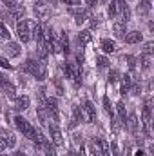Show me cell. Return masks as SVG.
<instances>
[{
  "instance_id": "obj_1",
  "label": "cell",
  "mask_w": 154,
  "mask_h": 156,
  "mask_svg": "<svg viewBox=\"0 0 154 156\" xmlns=\"http://www.w3.org/2000/svg\"><path fill=\"white\" fill-rule=\"evenodd\" d=\"M24 71L29 73V75H33L40 82H44L47 78V67H45V62H42V60L27 58V62L24 64Z\"/></svg>"
},
{
  "instance_id": "obj_2",
  "label": "cell",
  "mask_w": 154,
  "mask_h": 156,
  "mask_svg": "<svg viewBox=\"0 0 154 156\" xmlns=\"http://www.w3.org/2000/svg\"><path fill=\"white\" fill-rule=\"evenodd\" d=\"M15 125H16V129L26 136V138H29V140H35V136H37V129L26 120L24 116H16L15 118Z\"/></svg>"
},
{
  "instance_id": "obj_3",
  "label": "cell",
  "mask_w": 154,
  "mask_h": 156,
  "mask_svg": "<svg viewBox=\"0 0 154 156\" xmlns=\"http://www.w3.org/2000/svg\"><path fill=\"white\" fill-rule=\"evenodd\" d=\"M142 122H143V133L147 138H151V98L145 100L143 113H142Z\"/></svg>"
},
{
  "instance_id": "obj_4",
  "label": "cell",
  "mask_w": 154,
  "mask_h": 156,
  "mask_svg": "<svg viewBox=\"0 0 154 156\" xmlns=\"http://www.w3.org/2000/svg\"><path fill=\"white\" fill-rule=\"evenodd\" d=\"M16 35H18L20 42H24V44H27V42L31 40V33H29V24H27V20H20V22L16 24Z\"/></svg>"
},
{
  "instance_id": "obj_5",
  "label": "cell",
  "mask_w": 154,
  "mask_h": 156,
  "mask_svg": "<svg viewBox=\"0 0 154 156\" xmlns=\"http://www.w3.org/2000/svg\"><path fill=\"white\" fill-rule=\"evenodd\" d=\"M49 13H51V7H49V4L45 2V0H38L37 4H35V15L38 16L40 20H47L49 18Z\"/></svg>"
},
{
  "instance_id": "obj_6",
  "label": "cell",
  "mask_w": 154,
  "mask_h": 156,
  "mask_svg": "<svg viewBox=\"0 0 154 156\" xmlns=\"http://www.w3.org/2000/svg\"><path fill=\"white\" fill-rule=\"evenodd\" d=\"M47 127H49V134H51L53 144H54V145H58V147H62V145H64V138H62V131H60L58 123H56V122H53V123H49Z\"/></svg>"
},
{
  "instance_id": "obj_7",
  "label": "cell",
  "mask_w": 154,
  "mask_h": 156,
  "mask_svg": "<svg viewBox=\"0 0 154 156\" xmlns=\"http://www.w3.org/2000/svg\"><path fill=\"white\" fill-rule=\"evenodd\" d=\"M83 118H85L87 123H96V107L89 100L83 104Z\"/></svg>"
},
{
  "instance_id": "obj_8",
  "label": "cell",
  "mask_w": 154,
  "mask_h": 156,
  "mask_svg": "<svg viewBox=\"0 0 154 156\" xmlns=\"http://www.w3.org/2000/svg\"><path fill=\"white\" fill-rule=\"evenodd\" d=\"M125 5H127L125 0H113L109 4V16L111 18H120V15H121V11H123Z\"/></svg>"
},
{
  "instance_id": "obj_9",
  "label": "cell",
  "mask_w": 154,
  "mask_h": 156,
  "mask_svg": "<svg viewBox=\"0 0 154 156\" xmlns=\"http://www.w3.org/2000/svg\"><path fill=\"white\" fill-rule=\"evenodd\" d=\"M69 11L75 15V22H76L78 26H82L87 20V16H89V13H87L85 7H69Z\"/></svg>"
},
{
  "instance_id": "obj_10",
  "label": "cell",
  "mask_w": 154,
  "mask_h": 156,
  "mask_svg": "<svg viewBox=\"0 0 154 156\" xmlns=\"http://www.w3.org/2000/svg\"><path fill=\"white\" fill-rule=\"evenodd\" d=\"M69 64V71H71V78L75 82V85H80L82 83V71H80V64L76 60L75 62H67Z\"/></svg>"
},
{
  "instance_id": "obj_11",
  "label": "cell",
  "mask_w": 154,
  "mask_h": 156,
  "mask_svg": "<svg viewBox=\"0 0 154 156\" xmlns=\"http://www.w3.org/2000/svg\"><path fill=\"white\" fill-rule=\"evenodd\" d=\"M4 51H5V55H7L9 58H16V56H20V45H18L16 42L7 40V44H5Z\"/></svg>"
},
{
  "instance_id": "obj_12",
  "label": "cell",
  "mask_w": 154,
  "mask_h": 156,
  "mask_svg": "<svg viewBox=\"0 0 154 156\" xmlns=\"http://www.w3.org/2000/svg\"><path fill=\"white\" fill-rule=\"evenodd\" d=\"M83 120H85V118H83V111H82L78 105H75V107H73V118H71V123H69L67 127H69V129H75L78 123L83 122Z\"/></svg>"
},
{
  "instance_id": "obj_13",
  "label": "cell",
  "mask_w": 154,
  "mask_h": 156,
  "mask_svg": "<svg viewBox=\"0 0 154 156\" xmlns=\"http://www.w3.org/2000/svg\"><path fill=\"white\" fill-rule=\"evenodd\" d=\"M113 31H114L116 38H125V35H127V24L121 22V20H114V24H113Z\"/></svg>"
},
{
  "instance_id": "obj_14",
  "label": "cell",
  "mask_w": 154,
  "mask_h": 156,
  "mask_svg": "<svg viewBox=\"0 0 154 156\" xmlns=\"http://www.w3.org/2000/svg\"><path fill=\"white\" fill-rule=\"evenodd\" d=\"M37 116L40 118V122H42V125H49V122H53V118L49 115V111L40 104V107L37 109Z\"/></svg>"
},
{
  "instance_id": "obj_15",
  "label": "cell",
  "mask_w": 154,
  "mask_h": 156,
  "mask_svg": "<svg viewBox=\"0 0 154 156\" xmlns=\"http://www.w3.org/2000/svg\"><path fill=\"white\" fill-rule=\"evenodd\" d=\"M29 104H31L29 96H16L15 98V109L16 111H26L29 107Z\"/></svg>"
},
{
  "instance_id": "obj_16",
  "label": "cell",
  "mask_w": 154,
  "mask_h": 156,
  "mask_svg": "<svg viewBox=\"0 0 154 156\" xmlns=\"http://www.w3.org/2000/svg\"><path fill=\"white\" fill-rule=\"evenodd\" d=\"M125 125H127V129H129L132 134H136V133H138V118H136V113H131V115L127 116Z\"/></svg>"
},
{
  "instance_id": "obj_17",
  "label": "cell",
  "mask_w": 154,
  "mask_h": 156,
  "mask_svg": "<svg viewBox=\"0 0 154 156\" xmlns=\"http://www.w3.org/2000/svg\"><path fill=\"white\" fill-rule=\"evenodd\" d=\"M123 40H125L127 44H131V45H132V44H140V42L143 40V35H142L140 31H129Z\"/></svg>"
},
{
  "instance_id": "obj_18",
  "label": "cell",
  "mask_w": 154,
  "mask_h": 156,
  "mask_svg": "<svg viewBox=\"0 0 154 156\" xmlns=\"http://www.w3.org/2000/svg\"><path fill=\"white\" fill-rule=\"evenodd\" d=\"M136 11H138L140 16H147V15L151 13V0H140Z\"/></svg>"
},
{
  "instance_id": "obj_19",
  "label": "cell",
  "mask_w": 154,
  "mask_h": 156,
  "mask_svg": "<svg viewBox=\"0 0 154 156\" xmlns=\"http://www.w3.org/2000/svg\"><path fill=\"white\" fill-rule=\"evenodd\" d=\"M24 13H26L24 5H16L15 9H11V13H9V24H15V20L22 18V16H24Z\"/></svg>"
},
{
  "instance_id": "obj_20",
  "label": "cell",
  "mask_w": 154,
  "mask_h": 156,
  "mask_svg": "<svg viewBox=\"0 0 154 156\" xmlns=\"http://www.w3.org/2000/svg\"><path fill=\"white\" fill-rule=\"evenodd\" d=\"M58 45H60V51H62L64 55H69V37H67L65 31L60 33V42H58Z\"/></svg>"
},
{
  "instance_id": "obj_21",
  "label": "cell",
  "mask_w": 154,
  "mask_h": 156,
  "mask_svg": "<svg viewBox=\"0 0 154 156\" xmlns=\"http://www.w3.org/2000/svg\"><path fill=\"white\" fill-rule=\"evenodd\" d=\"M116 42L114 40H109V38H103L102 40V51L103 53H116Z\"/></svg>"
},
{
  "instance_id": "obj_22",
  "label": "cell",
  "mask_w": 154,
  "mask_h": 156,
  "mask_svg": "<svg viewBox=\"0 0 154 156\" xmlns=\"http://www.w3.org/2000/svg\"><path fill=\"white\" fill-rule=\"evenodd\" d=\"M121 80V94H127L131 91V85H132V76L131 75H123Z\"/></svg>"
},
{
  "instance_id": "obj_23",
  "label": "cell",
  "mask_w": 154,
  "mask_h": 156,
  "mask_svg": "<svg viewBox=\"0 0 154 156\" xmlns=\"http://www.w3.org/2000/svg\"><path fill=\"white\" fill-rule=\"evenodd\" d=\"M116 111H118V120L125 125V122H127V111H125V104L123 102H118V105H116Z\"/></svg>"
},
{
  "instance_id": "obj_24",
  "label": "cell",
  "mask_w": 154,
  "mask_h": 156,
  "mask_svg": "<svg viewBox=\"0 0 154 156\" xmlns=\"http://www.w3.org/2000/svg\"><path fill=\"white\" fill-rule=\"evenodd\" d=\"M2 138H4V142H5L7 149H13V147L16 145V138H15V134H13V133H4V134H2Z\"/></svg>"
},
{
  "instance_id": "obj_25",
  "label": "cell",
  "mask_w": 154,
  "mask_h": 156,
  "mask_svg": "<svg viewBox=\"0 0 154 156\" xmlns=\"http://www.w3.org/2000/svg\"><path fill=\"white\" fill-rule=\"evenodd\" d=\"M42 149H44V153L45 156H56V151H54V147H53V144L45 138L44 142H42Z\"/></svg>"
},
{
  "instance_id": "obj_26",
  "label": "cell",
  "mask_w": 154,
  "mask_h": 156,
  "mask_svg": "<svg viewBox=\"0 0 154 156\" xmlns=\"http://www.w3.org/2000/svg\"><path fill=\"white\" fill-rule=\"evenodd\" d=\"M89 151H91V156H102L100 154V142H98L96 138L91 140V144H89Z\"/></svg>"
},
{
  "instance_id": "obj_27",
  "label": "cell",
  "mask_w": 154,
  "mask_h": 156,
  "mask_svg": "<svg viewBox=\"0 0 154 156\" xmlns=\"http://www.w3.org/2000/svg\"><path fill=\"white\" fill-rule=\"evenodd\" d=\"M91 40H93L91 31H87V29H85V31H80V33H78V42H80L82 45H83V44H89Z\"/></svg>"
},
{
  "instance_id": "obj_28",
  "label": "cell",
  "mask_w": 154,
  "mask_h": 156,
  "mask_svg": "<svg viewBox=\"0 0 154 156\" xmlns=\"http://www.w3.org/2000/svg\"><path fill=\"white\" fill-rule=\"evenodd\" d=\"M100 142V154L102 156H111V149H109V144L103 140V138H98Z\"/></svg>"
},
{
  "instance_id": "obj_29",
  "label": "cell",
  "mask_w": 154,
  "mask_h": 156,
  "mask_svg": "<svg viewBox=\"0 0 154 156\" xmlns=\"http://www.w3.org/2000/svg\"><path fill=\"white\" fill-rule=\"evenodd\" d=\"M2 89H4V93H5V96H7V98H16V91H15V85H13V83H9V82H7Z\"/></svg>"
},
{
  "instance_id": "obj_30",
  "label": "cell",
  "mask_w": 154,
  "mask_h": 156,
  "mask_svg": "<svg viewBox=\"0 0 154 156\" xmlns=\"http://www.w3.org/2000/svg\"><path fill=\"white\" fill-rule=\"evenodd\" d=\"M140 64H142V69L147 71V69L151 67V56H149V55H142V56H140Z\"/></svg>"
},
{
  "instance_id": "obj_31",
  "label": "cell",
  "mask_w": 154,
  "mask_h": 156,
  "mask_svg": "<svg viewBox=\"0 0 154 156\" xmlns=\"http://www.w3.org/2000/svg\"><path fill=\"white\" fill-rule=\"evenodd\" d=\"M103 109H105V113H107V115H111V118L114 116V115H113V107H111V102H109V96H103Z\"/></svg>"
},
{
  "instance_id": "obj_32",
  "label": "cell",
  "mask_w": 154,
  "mask_h": 156,
  "mask_svg": "<svg viewBox=\"0 0 154 156\" xmlns=\"http://www.w3.org/2000/svg\"><path fill=\"white\" fill-rule=\"evenodd\" d=\"M9 37H11V35H9V31H7V27L0 22V40H9Z\"/></svg>"
},
{
  "instance_id": "obj_33",
  "label": "cell",
  "mask_w": 154,
  "mask_h": 156,
  "mask_svg": "<svg viewBox=\"0 0 154 156\" xmlns=\"http://www.w3.org/2000/svg\"><path fill=\"white\" fill-rule=\"evenodd\" d=\"M120 80V71L118 69H113L111 73H109V83H116Z\"/></svg>"
},
{
  "instance_id": "obj_34",
  "label": "cell",
  "mask_w": 154,
  "mask_h": 156,
  "mask_svg": "<svg viewBox=\"0 0 154 156\" xmlns=\"http://www.w3.org/2000/svg\"><path fill=\"white\" fill-rule=\"evenodd\" d=\"M96 62H98V67H102V69L109 67V60H107L105 56H98V58H96Z\"/></svg>"
},
{
  "instance_id": "obj_35",
  "label": "cell",
  "mask_w": 154,
  "mask_h": 156,
  "mask_svg": "<svg viewBox=\"0 0 154 156\" xmlns=\"http://www.w3.org/2000/svg\"><path fill=\"white\" fill-rule=\"evenodd\" d=\"M152 47H154V42H147V44L143 45V55H149V56H151L152 51H154Z\"/></svg>"
},
{
  "instance_id": "obj_36",
  "label": "cell",
  "mask_w": 154,
  "mask_h": 156,
  "mask_svg": "<svg viewBox=\"0 0 154 156\" xmlns=\"http://www.w3.org/2000/svg\"><path fill=\"white\" fill-rule=\"evenodd\" d=\"M131 91H132V94H140V93H142V85H140V82H134V80H132Z\"/></svg>"
},
{
  "instance_id": "obj_37",
  "label": "cell",
  "mask_w": 154,
  "mask_h": 156,
  "mask_svg": "<svg viewBox=\"0 0 154 156\" xmlns=\"http://www.w3.org/2000/svg\"><path fill=\"white\" fill-rule=\"evenodd\" d=\"M111 151H113V154L114 156H121V153H120V147H118V144H116V140H113L111 142V147H109Z\"/></svg>"
},
{
  "instance_id": "obj_38",
  "label": "cell",
  "mask_w": 154,
  "mask_h": 156,
  "mask_svg": "<svg viewBox=\"0 0 154 156\" xmlns=\"http://www.w3.org/2000/svg\"><path fill=\"white\" fill-rule=\"evenodd\" d=\"M125 60L129 62V69L134 71V69H136V58H134V56H125Z\"/></svg>"
},
{
  "instance_id": "obj_39",
  "label": "cell",
  "mask_w": 154,
  "mask_h": 156,
  "mask_svg": "<svg viewBox=\"0 0 154 156\" xmlns=\"http://www.w3.org/2000/svg\"><path fill=\"white\" fill-rule=\"evenodd\" d=\"M2 2L7 5V9H9V11H11V9H15V7L18 5V0H2Z\"/></svg>"
},
{
  "instance_id": "obj_40",
  "label": "cell",
  "mask_w": 154,
  "mask_h": 156,
  "mask_svg": "<svg viewBox=\"0 0 154 156\" xmlns=\"http://www.w3.org/2000/svg\"><path fill=\"white\" fill-rule=\"evenodd\" d=\"M0 67H4V69H13V66H11L5 58H2V56H0Z\"/></svg>"
},
{
  "instance_id": "obj_41",
  "label": "cell",
  "mask_w": 154,
  "mask_h": 156,
  "mask_svg": "<svg viewBox=\"0 0 154 156\" xmlns=\"http://www.w3.org/2000/svg\"><path fill=\"white\" fill-rule=\"evenodd\" d=\"M5 149H7V145H5V142H4V138L0 136V153H4Z\"/></svg>"
},
{
  "instance_id": "obj_42",
  "label": "cell",
  "mask_w": 154,
  "mask_h": 156,
  "mask_svg": "<svg viewBox=\"0 0 154 156\" xmlns=\"http://www.w3.org/2000/svg\"><path fill=\"white\" fill-rule=\"evenodd\" d=\"M5 83H7V78H5L4 75H2V73H0V89H2V87H4Z\"/></svg>"
},
{
  "instance_id": "obj_43",
  "label": "cell",
  "mask_w": 154,
  "mask_h": 156,
  "mask_svg": "<svg viewBox=\"0 0 154 156\" xmlns=\"http://www.w3.org/2000/svg\"><path fill=\"white\" fill-rule=\"evenodd\" d=\"M98 26V20L96 18H91V27H96Z\"/></svg>"
},
{
  "instance_id": "obj_44",
  "label": "cell",
  "mask_w": 154,
  "mask_h": 156,
  "mask_svg": "<svg viewBox=\"0 0 154 156\" xmlns=\"http://www.w3.org/2000/svg\"><path fill=\"white\" fill-rule=\"evenodd\" d=\"M13 156H26V153H24V151H16Z\"/></svg>"
},
{
  "instance_id": "obj_45",
  "label": "cell",
  "mask_w": 154,
  "mask_h": 156,
  "mask_svg": "<svg viewBox=\"0 0 154 156\" xmlns=\"http://www.w3.org/2000/svg\"><path fill=\"white\" fill-rule=\"evenodd\" d=\"M136 156H143V151L140 149V151H136Z\"/></svg>"
},
{
  "instance_id": "obj_46",
  "label": "cell",
  "mask_w": 154,
  "mask_h": 156,
  "mask_svg": "<svg viewBox=\"0 0 154 156\" xmlns=\"http://www.w3.org/2000/svg\"><path fill=\"white\" fill-rule=\"evenodd\" d=\"M67 156H76V154H75V151H71V153H69Z\"/></svg>"
},
{
  "instance_id": "obj_47",
  "label": "cell",
  "mask_w": 154,
  "mask_h": 156,
  "mask_svg": "<svg viewBox=\"0 0 154 156\" xmlns=\"http://www.w3.org/2000/svg\"><path fill=\"white\" fill-rule=\"evenodd\" d=\"M51 2H53V5H54V4H56V2H58V0H51Z\"/></svg>"
},
{
  "instance_id": "obj_48",
  "label": "cell",
  "mask_w": 154,
  "mask_h": 156,
  "mask_svg": "<svg viewBox=\"0 0 154 156\" xmlns=\"http://www.w3.org/2000/svg\"><path fill=\"white\" fill-rule=\"evenodd\" d=\"M0 156H7V154H4V153H0Z\"/></svg>"
},
{
  "instance_id": "obj_49",
  "label": "cell",
  "mask_w": 154,
  "mask_h": 156,
  "mask_svg": "<svg viewBox=\"0 0 154 156\" xmlns=\"http://www.w3.org/2000/svg\"><path fill=\"white\" fill-rule=\"evenodd\" d=\"M80 156H83V153H82V154H80Z\"/></svg>"
}]
</instances>
